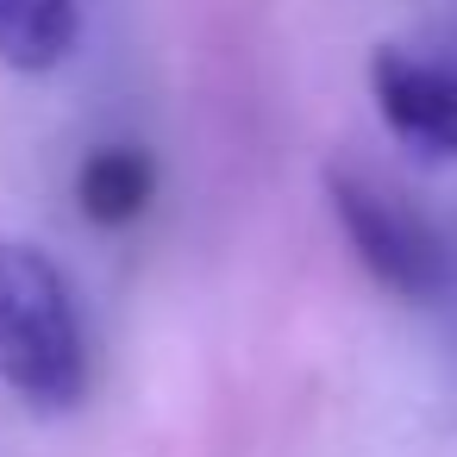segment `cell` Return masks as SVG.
I'll use <instances>...</instances> for the list:
<instances>
[{"mask_svg":"<svg viewBox=\"0 0 457 457\" xmlns=\"http://www.w3.org/2000/svg\"><path fill=\"white\" fill-rule=\"evenodd\" d=\"M326 201H332V220L345 226L357 263H363L388 295L420 301V307L451 295L457 263H451L445 232H438L420 207H407L388 182L332 163V170H326Z\"/></svg>","mask_w":457,"mask_h":457,"instance_id":"cell-2","label":"cell"},{"mask_svg":"<svg viewBox=\"0 0 457 457\" xmlns=\"http://www.w3.org/2000/svg\"><path fill=\"white\" fill-rule=\"evenodd\" d=\"M370 95L382 126L407 151H420L426 163H457V63L382 45L370 57Z\"/></svg>","mask_w":457,"mask_h":457,"instance_id":"cell-3","label":"cell"},{"mask_svg":"<svg viewBox=\"0 0 457 457\" xmlns=\"http://www.w3.org/2000/svg\"><path fill=\"white\" fill-rule=\"evenodd\" d=\"M76 45V0H0V63L7 70H57Z\"/></svg>","mask_w":457,"mask_h":457,"instance_id":"cell-4","label":"cell"},{"mask_svg":"<svg viewBox=\"0 0 457 457\" xmlns=\"http://www.w3.org/2000/svg\"><path fill=\"white\" fill-rule=\"evenodd\" d=\"M0 382L45 413L76 407L88 388L70 282L38 245L20 238L0 245Z\"/></svg>","mask_w":457,"mask_h":457,"instance_id":"cell-1","label":"cell"},{"mask_svg":"<svg viewBox=\"0 0 457 457\" xmlns=\"http://www.w3.org/2000/svg\"><path fill=\"white\" fill-rule=\"evenodd\" d=\"M76 195H82V213L101 220V226L138 220L145 201H151V163H145V151H126V145L95 151L82 163V176H76Z\"/></svg>","mask_w":457,"mask_h":457,"instance_id":"cell-5","label":"cell"}]
</instances>
